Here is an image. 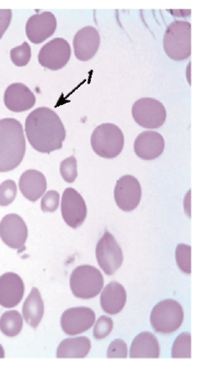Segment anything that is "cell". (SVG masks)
I'll return each instance as SVG.
<instances>
[{"mask_svg": "<svg viewBox=\"0 0 206 366\" xmlns=\"http://www.w3.org/2000/svg\"><path fill=\"white\" fill-rule=\"evenodd\" d=\"M114 322L113 319L106 316H101L96 322L93 328V335L96 340L107 337L113 331Z\"/></svg>", "mask_w": 206, "mask_h": 366, "instance_id": "30", "label": "cell"}, {"mask_svg": "<svg viewBox=\"0 0 206 366\" xmlns=\"http://www.w3.org/2000/svg\"><path fill=\"white\" fill-rule=\"evenodd\" d=\"M4 358H5L4 348L2 346V345L0 344V359H4Z\"/></svg>", "mask_w": 206, "mask_h": 366, "instance_id": "34", "label": "cell"}, {"mask_svg": "<svg viewBox=\"0 0 206 366\" xmlns=\"http://www.w3.org/2000/svg\"><path fill=\"white\" fill-rule=\"evenodd\" d=\"M71 47L62 38L51 40L43 46L38 54V62L43 67L56 71L63 69L71 57Z\"/></svg>", "mask_w": 206, "mask_h": 366, "instance_id": "9", "label": "cell"}, {"mask_svg": "<svg viewBox=\"0 0 206 366\" xmlns=\"http://www.w3.org/2000/svg\"><path fill=\"white\" fill-rule=\"evenodd\" d=\"M17 194L16 182L11 179L4 181L0 185V206L6 207L14 202Z\"/></svg>", "mask_w": 206, "mask_h": 366, "instance_id": "28", "label": "cell"}, {"mask_svg": "<svg viewBox=\"0 0 206 366\" xmlns=\"http://www.w3.org/2000/svg\"><path fill=\"white\" fill-rule=\"evenodd\" d=\"M128 356V347L121 339L115 340L111 343L107 352L108 359H126Z\"/></svg>", "mask_w": 206, "mask_h": 366, "instance_id": "31", "label": "cell"}, {"mask_svg": "<svg viewBox=\"0 0 206 366\" xmlns=\"http://www.w3.org/2000/svg\"><path fill=\"white\" fill-rule=\"evenodd\" d=\"M192 335L184 332L180 335L171 350V357L173 359H191L192 357Z\"/></svg>", "mask_w": 206, "mask_h": 366, "instance_id": "25", "label": "cell"}, {"mask_svg": "<svg viewBox=\"0 0 206 366\" xmlns=\"http://www.w3.org/2000/svg\"><path fill=\"white\" fill-rule=\"evenodd\" d=\"M28 237L27 224L19 214H7L0 222V238L7 247L22 252Z\"/></svg>", "mask_w": 206, "mask_h": 366, "instance_id": "10", "label": "cell"}, {"mask_svg": "<svg viewBox=\"0 0 206 366\" xmlns=\"http://www.w3.org/2000/svg\"><path fill=\"white\" fill-rule=\"evenodd\" d=\"M23 316L27 324L36 329L44 316L45 305L37 287H34L23 306Z\"/></svg>", "mask_w": 206, "mask_h": 366, "instance_id": "23", "label": "cell"}, {"mask_svg": "<svg viewBox=\"0 0 206 366\" xmlns=\"http://www.w3.org/2000/svg\"><path fill=\"white\" fill-rule=\"evenodd\" d=\"M126 301L125 287L116 282L109 283L101 295V308L109 315H118L124 309Z\"/></svg>", "mask_w": 206, "mask_h": 366, "instance_id": "20", "label": "cell"}, {"mask_svg": "<svg viewBox=\"0 0 206 366\" xmlns=\"http://www.w3.org/2000/svg\"><path fill=\"white\" fill-rule=\"evenodd\" d=\"M96 257L100 267L107 275H113L123 263V252L116 239L106 231L98 241Z\"/></svg>", "mask_w": 206, "mask_h": 366, "instance_id": "8", "label": "cell"}, {"mask_svg": "<svg viewBox=\"0 0 206 366\" xmlns=\"http://www.w3.org/2000/svg\"><path fill=\"white\" fill-rule=\"evenodd\" d=\"M57 29V20L51 12H42L31 16L26 24L28 39L38 45L53 36Z\"/></svg>", "mask_w": 206, "mask_h": 366, "instance_id": "14", "label": "cell"}, {"mask_svg": "<svg viewBox=\"0 0 206 366\" xmlns=\"http://www.w3.org/2000/svg\"><path fill=\"white\" fill-rule=\"evenodd\" d=\"M36 103V95L21 83L12 84L4 93V104L9 110L22 112L30 110Z\"/></svg>", "mask_w": 206, "mask_h": 366, "instance_id": "18", "label": "cell"}, {"mask_svg": "<svg viewBox=\"0 0 206 366\" xmlns=\"http://www.w3.org/2000/svg\"><path fill=\"white\" fill-rule=\"evenodd\" d=\"M19 188L23 196L31 202H36L47 189L44 174L34 169L25 171L19 180Z\"/></svg>", "mask_w": 206, "mask_h": 366, "instance_id": "19", "label": "cell"}, {"mask_svg": "<svg viewBox=\"0 0 206 366\" xmlns=\"http://www.w3.org/2000/svg\"><path fill=\"white\" fill-rule=\"evenodd\" d=\"M60 174L66 182H75L78 173H77V161L74 156L66 159L60 164Z\"/></svg>", "mask_w": 206, "mask_h": 366, "instance_id": "29", "label": "cell"}, {"mask_svg": "<svg viewBox=\"0 0 206 366\" xmlns=\"http://www.w3.org/2000/svg\"><path fill=\"white\" fill-rule=\"evenodd\" d=\"M135 123L145 129H158L165 124L167 111L160 101L152 98L137 100L133 107Z\"/></svg>", "mask_w": 206, "mask_h": 366, "instance_id": "7", "label": "cell"}, {"mask_svg": "<svg viewBox=\"0 0 206 366\" xmlns=\"http://www.w3.org/2000/svg\"><path fill=\"white\" fill-rule=\"evenodd\" d=\"M104 287V277L96 267L82 265L75 268L71 276V289L76 298L96 297Z\"/></svg>", "mask_w": 206, "mask_h": 366, "instance_id": "6", "label": "cell"}, {"mask_svg": "<svg viewBox=\"0 0 206 366\" xmlns=\"http://www.w3.org/2000/svg\"><path fill=\"white\" fill-rule=\"evenodd\" d=\"M160 347L155 335L143 332L137 335L131 345V359H158Z\"/></svg>", "mask_w": 206, "mask_h": 366, "instance_id": "21", "label": "cell"}, {"mask_svg": "<svg viewBox=\"0 0 206 366\" xmlns=\"http://www.w3.org/2000/svg\"><path fill=\"white\" fill-rule=\"evenodd\" d=\"M192 24L185 21L171 23L165 34L164 49L167 56L175 61H183L190 58Z\"/></svg>", "mask_w": 206, "mask_h": 366, "instance_id": "4", "label": "cell"}, {"mask_svg": "<svg viewBox=\"0 0 206 366\" xmlns=\"http://www.w3.org/2000/svg\"><path fill=\"white\" fill-rule=\"evenodd\" d=\"M73 45L76 59L87 62L96 55L99 49L100 34L96 28L88 26L76 34Z\"/></svg>", "mask_w": 206, "mask_h": 366, "instance_id": "15", "label": "cell"}, {"mask_svg": "<svg viewBox=\"0 0 206 366\" xmlns=\"http://www.w3.org/2000/svg\"><path fill=\"white\" fill-rule=\"evenodd\" d=\"M26 152L24 129L19 120L0 119V172L19 167Z\"/></svg>", "mask_w": 206, "mask_h": 366, "instance_id": "2", "label": "cell"}, {"mask_svg": "<svg viewBox=\"0 0 206 366\" xmlns=\"http://www.w3.org/2000/svg\"><path fill=\"white\" fill-rule=\"evenodd\" d=\"M115 200L118 208L130 212L139 206L142 198V187L138 179L126 175L120 178L115 187Z\"/></svg>", "mask_w": 206, "mask_h": 366, "instance_id": "12", "label": "cell"}, {"mask_svg": "<svg viewBox=\"0 0 206 366\" xmlns=\"http://www.w3.org/2000/svg\"><path fill=\"white\" fill-rule=\"evenodd\" d=\"M25 133L34 149L43 154L61 149L66 136L61 119L46 107L30 113L25 121Z\"/></svg>", "mask_w": 206, "mask_h": 366, "instance_id": "1", "label": "cell"}, {"mask_svg": "<svg viewBox=\"0 0 206 366\" xmlns=\"http://www.w3.org/2000/svg\"><path fill=\"white\" fill-rule=\"evenodd\" d=\"M91 348V342L87 337L67 338L59 344L56 357L58 359H84Z\"/></svg>", "mask_w": 206, "mask_h": 366, "instance_id": "22", "label": "cell"}, {"mask_svg": "<svg viewBox=\"0 0 206 366\" xmlns=\"http://www.w3.org/2000/svg\"><path fill=\"white\" fill-rule=\"evenodd\" d=\"M12 15L11 10H0V39H2L4 34L11 24Z\"/></svg>", "mask_w": 206, "mask_h": 366, "instance_id": "33", "label": "cell"}, {"mask_svg": "<svg viewBox=\"0 0 206 366\" xmlns=\"http://www.w3.org/2000/svg\"><path fill=\"white\" fill-rule=\"evenodd\" d=\"M61 212L65 222L72 229H78L88 216V207L83 197L73 188L65 189Z\"/></svg>", "mask_w": 206, "mask_h": 366, "instance_id": "11", "label": "cell"}, {"mask_svg": "<svg viewBox=\"0 0 206 366\" xmlns=\"http://www.w3.org/2000/svg\"><path fill=\"white\" fill-rule=\"evenodd\" d=\"M192 248L185 244H178L176 249L177 264L181 271L187 274L192 273L191 263Z\"/></svg>", "mask_w": 206, "mask_h": 366, "instance_id": "26", "label": "cell"}, {"mask_svg": "<svg viewBox=\"0 0 206 366\" xmlns=\"http://www.w3.org/2000/svg\"><path fill=\"white\" fill-rule=\"evenodd\" d=\"M91 144L93 151L101 158L113 159L123 152L125 137L118 126L103 124L93 130Z\"/></svg>", "mask_w": 206, "mask_h": 366, "instance_id": "3", "label": "cell"}, {"mask_svg": "<svg viewBox=\"0 0 206 366\" xmlns=\"http://www.w3.org/2000/svg\"><path fill=\"white\" fill-rule=\"evenodd\" d=\"M23 325V317L16 310L5 312L0 318V330L7 337H13L19 335Z\"/></svg>", "mask_w": 206, "mask_h": 366, "instance_id": "24", "label": "cell"}, {"mask_svg": "<svg viewBox=\"0 0 206 366\" xmlns=\"http://www.w3.org/2000/svg\"><path fill=\"white\" fill-rule=\"evenodd\" d=\"M96 320V312L88 307H76L66 310L60 320L64 332L75 336L90 330Z\"/></svg>", "mask_w": 206, "mask_h": 366, "instance_id": "13", "label": "cell"}, {"mask_svg": "<svg viewBox=\"0 0 206 366\" xmlns=\"http://www.w3.org/2000/svg\"><path fill=\"white\" fill-rule=\"evenodd\" d=\"M24 292V284L19 274L8 272L0 277V306L7 309L19 306Z\"/></svg>", "mask_w": 206, "mask_h": 366, "instance_id": "16", "label": "cell"}, {"mask_svg": "<svg viewBox=\"0 0 206 366\" xmlns=\"http://www.w3.org/2000/svg\"><path fill=\"white\" fill-rule=\"evenodd\" d=\"M164 137L156 132H145L136 137L134 151L140 159L145 161L154 160L164 152Z\"/></svg>", "mask_w": 206, "mask_h": 366, "instance_id": "17", "label": "cell"}, {"mask_svg": "<svg viewBox=\"0 0 206 366\" xmlns=\"http://www.w3.org/2000/svg\"><path fill=\"white\" fill-rule=\"evenodd\" d=\"M11 59L16 66H27L31 59V49L29 43L24 41L21 46L11 49Z\"/></svg>", "mask_w": 206, "mask_h": 366, "instance_id": "27", "label": "cell"}, {"mask_svg": "<svg viewBox=\"0 0 206 366\" xmlns=\"http://www.w3.org/2000/svg\"><path fill=\"white\" fill-rule=\"evenodd\" d=\"M60 195L55 190H50L42 197L41 207L43 212H55L58 208Z\"/></svg>", "mask_w": 206, "mask_h": 366, "instance_id": "32", "label": "cell"}, {"mask_svg": "<svg viewBox=\"0 0 206 366\" xmlns=\"http://www.w3.org/2000/svg\"><path fill=\"white\" fill-rule=\"evenodd\" d=\"M184 311L181 304L173 300L160 302L153 307L150 315V324L155 332L171 335L182 327Z\"/></svg>", "mask_w": 206, "mask_h": 366, "instance_id": "5", "label": "cell"}]
</instances>
